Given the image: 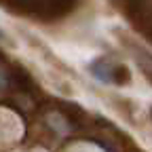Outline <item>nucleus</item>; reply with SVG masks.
<instances>
[{"mask_svg": "<svg viewBox=\"0 0 152 152\" xmlns=\"http://www.w3.org/2000/svg\"><path fill=\"white\" fill-rule=\"evenodd\" d=\"M0 87H4V74H2V70H0Z\"/></svg>", "mask_w": 152, "mask_h": 152, "instance_id": "nucleus-2", "label": "nucleus"}, {"mask_svg": "<svg viewBox=\"0 0 152 152\" xmlns=\"http://www.w3.org/2000/svg\"><path fill=\"white\" fill-rule=\"evenodd\" d=\"M91 72L102 83H116V85H127L129 83V70L125 66L112 64L108 59H97L91 66Z\"/></svg>", "mask_w": 152, "mask_h": 152, "instance_id": "nucleus-1", "label": "nucleus"}]
</instances>
